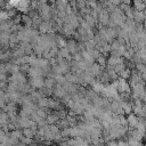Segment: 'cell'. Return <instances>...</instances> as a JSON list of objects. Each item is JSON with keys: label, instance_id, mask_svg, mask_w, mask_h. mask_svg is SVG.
I'll return each instance as SVG.
<instances>
[{"label": "cell", "instance_id": "52a82bcc", "mask_svg": "<svg viewBox=\"0 0 146 146\" xmlns=\"http://www.w3.org/2000/svg\"><path fill=\"white\" fill-rule=\"evenodd\" d=\"M128 125L129 127H131V128H136V125L138 124V122H139V116L138 115H136L135 113H131V114H129L128 115Z\"/></svg>", "mask_w": 146, "mask_h": 146}, {"label": "cell", "instance_id": "cb8c5ba5", "mask_svg": "<svg viewBox=\"0 0 146 146\" xmlns=\"http://www.w3.org/2000/svg\"><path fill=\"white\" fill-rule=\"evenodd\" d=\"M124 15H125V17L128 18V19H133V8H129L125 13H124Z\"/></svg>", "mask_w": 146, "mask_h": 146}, {"label": "cell", "instance_id": "4fadbf2b", "mask_svg": "<svg viewBox=\"0 0 146 146\" xmlns=\"http://www.w3.org/2000/svg\"><path fill=\"white\" fill-rule=\"evenodd\" d=\"M133 6H135V9H137L139 11H144L146 9V3L143 0H135L133 1Z\"/></svg>", "mask_w": 146, "mask_h": 146}, {"label": "cell", "instance_id": "f35d334b", "mask_svg": "<svg viewBox=\"0 0 146 146\" xmlns=\"http://www.w3.org/2000/svg\"><path fill=\"white\" fill-rule=\"evenodd\" d=\"M7 1H8V0H7Z\"/></svg>", "mask_w": 146, "mask_h": 146}, {"label": "cell", "instance_id": "484cf974", "mask_svg": "<svg viewBox=\"0 0 146 146\" xmlns=\"http://www.w3.org/2000/svg\"><path fill=\"white\" fill-rule=\"evenodd\" d=\"M87 6V1L86 0H76V7L78 9H82Z\"/></svg>", "mask_w": 146, "mask_h": 146}, {"label": "cell", "instance_id": "6da1fadb", "mask_svg": "<svg viewBox=\"0 0 146 146\" xmlns=\"http://www.w3.org/2000/svg\"><path fill=\"white\" fill-rule=\"evenodd\" d=\"M29 83L31 84L32 88L34 89H41L44 87V79L42 76H34V78H30Z\"/></svg>", "mask_w": 146, "mask_h": 146}, {"label": "cell", "instance_id": "e0dca14e", "mask_svg": "<svg viewBox=\"0 0 146 146\" xmlns=\"http://www.w3.org/2000/svg\"><path fill=\"white\" fill-rule=\"evenodd\" d=\"M131 74H132V70L125 67V68L120 73V78H122V79H124V80H128L129 78H131Z\"/></svg>", "mask_w": 146, "mask_h": 146}, {"label": "cell", "instance_id": "ffe728a7", "mask_svg": "<svg viewBox=\"0 0 146 146\" xmlns=\"http://www.w3.org/2000/svg\"><path fill=\"white\" fill-rule=\"evenodd\" d=\"M41 23H42V18H41V16H34V17H32V26H33V29H36V27H39L40 25H41Z\"/></svg>", "mask_w": 146, "mask_h": 146}, {"label": "cell", "instance_id": "e575fe53", "mask_svg": "<svg viewBox=\"0 0 146 146\" xmlns=\"http://www.w3.org/2000/svg\"><path fill=\"white\" fill-rule=\"evenodd\" d=\"M143 100H144V104H145V105H146V95H145V97H144V98H143Z\"/></svg>", "mask_w": 146, "mask_h": 146}, {"label": "cell", "instance_id": "9a60e30c", "mask_svg": "<svg viewBox=\"0 0 146 146\" xmlns=\"http://www.w3.org/2000/svg\"><path fill=\"white\" fill-rule=\"evenodd\" d=\"M38 106L43 107V108H49V98L41 97L40 99H38Z\"/></svg>", "mask_w": 146, "mask_h": 146}, {"label": "cell", "instance_id": "5b68a950", "mask_svg": "<svg viewBox=\"0 0 146 146\" xmlns=\"http://www.w3.org/2000/svg\"><path fill=\"white\" fill-rule=\"evenodd\" d=\"M145 19H146L145 13L144 11H139V10L133 8V21L136 23H144Z\"/></svg>", "mask_w": 146, "mask_h": 146}, {"label": "cell", "instance_id": "ba28073f", "mask_svg": "<svg viewBox=\"0 0 146 146\" xmlns=\"http://www.w3.org/2000/svg\"><path fill=\"white\" fill-rule=\"evenodd\" d=\"M102 65L98 64V63H94L91 66H90V70H91V73L94 74V76H99L103 74V71H102Z\"/></svg>", "mask_w": 146, "mask_h": 146}, {"label": "cell", "instance_id": "8d00e7d4", "mask_svg": "<svg viewBox=\"0 0 146 146\" xmlns=\"http://www.w3.org/2000/svg\"><path fill=\"white\" fill-rule=\"evenodd\" d=\"M86 1H89V0H86Z\"/></svg>", "mask_w": 146, "mask_h": 146}, {"label": "cell", "instance_id": "d590c367", "mask_svg": "<svg viewBox=\"0 0 146 146\" xmlns=\"http://www.w3.org/2000/svg\"><path fill=\"white\" fill-rule=\"evenodd\" d=\"M144 13H145V15H146V9H145V10H144Z\"/></svg>", "mask_w": 146, "mask_h": 146}, {"label": "cell", "instance_id": "4316f807", "mask_svg": "<svg viewBox=\"0 0 146 146\" xmlns=\"http://www.w3.org/2000/svg\"><path fill=\"white\" fill-rule=\"evenodd\" d=\"M119 8L123 11V13H125L129 8H130V5H125V3H121V5H119Z\"/></svg>", "mask_w": 146, "mask_h": 146}, {"label": "cell", "instance_id": "836d02e7", "mask_svg": "<svg viewBox=\"0 0 146 146\" xmlns=\"http://www.w3.org/2000/svg\"><path fill=\"white\" fill-rule=\"evenodd\" d=\"M122 3H125V5H130V3H131V0H122Z\"/></svg>", "mask_w": 146, "mask_h": 146}, {"label": "cell", "instance_id": "f1b7e54d", "mask_svg": "<svg viewBox=\"0 0 146 146\" xmlns=\"http://www.w3.org/2000/svg\"><path fill=\"white\" fill-rule=\"evenodd\" d=\"M8 2H9V3H10V5H11V6H13V7L16 9V8H17V6L19 5L21 0H8Z\"/></svg>", "mask_w": 146, "mask_h": 146}, {"label": "cell", "instance_id": "f546056e", "mask_svg": "<svg viewBox=\"0 0 146 146\" xmlns=\"http://www.w3.org/2000/svg\"><path fill=\"white\" fill-rule=\"evenodd\" d=\"M13 22L14 24H18L19 22H22V15H16L15 17H13Z\"/></svg>", "mask_w": 146, "mask_h": 146}, {"label": "cell", "instance_id": "30bf717a", "mask_svg": "<svg viewBox=\"0 0 146 146\" xmlns=\"http://www.w3.org/2000/svg\"><path fill=\"white\" fill-rule=\"evenodd\" d=\"M66 47H67V49L70 50V52H71V54H73V55H74L75 52H78V51H79V50H78V43H76L74 40H68V41H67V46H66Z\"/></svg>", "mask_w": 146, "mask_h": 146}, {"label": "cell", "instance_id": "d4e9b609", "mask_svg": "<svg viewBox=\"0 0 146 146\" xmlns=\"http://www.w3.org/2000/svg\"><path fill=\"white\" fill-rule=\"evenodd\" d=\"M19 141H22V143H24L25 145H31L33 141H32V138H29V137H25V136H22L21 137V139H19Z\"/></svg>", "mask_w": 146, "mask_h": 146}, {"label": "cell", "instance_id": "8992f818", "mask_svg": "<svg viewBox=\"0 0 146 146\" xmlns=\"http://www.w3.org/2000/svg\"><path fill=\"white\" fill-rule=\"evenodd\" d=\"M120 63H123V59L121 57H115V56H111L108 59H107V67L108 68H114L115 65L120 64Z\"/></svg>", "mask_w": 146, "mask_h": 146}, {"label": "cell", "instance_id": "2e32d148", "mask_svg": "<svg viewBox=\"0 0 146 146\" xmlns=\"http://www.w3.org/2000/svg\"><path fill=\"white\" fill-rule=\"evenodd\" d=\"M144 136H145V135L141 133V132H139L137 129H132V130L130 131V137H132V138H135V139H137V140H139V141L143 139Z\"/></svg>", "mask_w": 146, "mask_h": 146}, {"label": "cell", "instance_id": "44dd1931", "mask_svg": "<svg viewBox=\"0 0 146 146\" xmlns=\"http://www.w3.org/2000/svg\"><path fill=\"white\" fill-rule=\"evenodd\" d=\"M83 17H84V21L89 24L90 27H94V26L96 25V22H97V21H96L91 15H86V16H83Z\"/></svg>", "mask_w": 146, "mask_h": 146}, {"label": "cell", "instance_id": "7c38bea8", "mask_svg": "<svg viewBox=\"0 0 146 146\" xmlns=\"http://www.w3.org/2000/svg\"><path fill=\"white\" fill-rule=\"evenodd\" d=\"M56 84H57V82H56L55 78H52V76H48V78L44 79V87H46V88H50V89H52Z\"/></svg>", "mask_w": 146, "mask_h": 146}, {"label": "cell", "instance_id": "3957f363", "mask_svg": "<svg viewBox=\"0 0 146 146\" xmlns=\"http://www.w3.org/2000/svg\"><path fill=\"white\" fill-rule=\"evenodd\" d=\"M27 75L30 78H34V76H42L43 75V68L39 67V66H31L29 72H27Z\"/></svg>", "mask_w": 146, "mask_h": 146}, {"label": "cell", "instance_id": "83f0119b", "mask_svg": "<svg viewBox=\"0 0 146 146\" xmlns=\"http://www.w3.org/2000/svg\"><path fill=\"white\" fill-rule=\"evenodd\" d=\"M30 70V64H22L21 65V72H29Z\"/></svg>", "mask_w": 146, "mask_h": 146}, {"label": "cell", "instance_id": "74e56055", "mask_svg": "<svg viewBox=\"0 0 146 146\" xmlns=\"http://www.w3.org/2000/svg\"><path fill=\"white\" fill-rule=\"evenodd\" d=\"M133 1H135V0H133Z\"/></svg>", "mask_w": 146, "mask_h": 146}, {"label": "cell", "instance_id": "d6a6232c", "mask_svg": "<svg viewBox=\"0 0 146 146\" xmlns=\"http://www.w3.org/2000/svg\"><path fill=\"white\" fill-rule=\"evenodd\" d=\"M6 79H7L6 73H1V81H6Z\"/></svg>", "mask_w": 146, "mask_h": 146}, {"label": "cell", "instance_id": "5bb4252c", "mask_svg": "<svg viewBox=\"0 0 146 146\" xmlns=\"http://www.w3.org/2000/svg\"><path fill=\"white\" fill-rule=\"evenodd\" d=\"M22 132H23V136L29 137V138H33L36 135V131H34L32 128H23Z\"/></svg>", "mask_w": 146, "mask_h": 146}, {"label": "cell", "instance_id": "9c48e42d", "mask_svg": "<svg viewBox=\"0 0 146 146\" xmlns=\"http://www.w3.org/2000/svg\"><path fill=\"white\" fill-rule=\"evenodd\" d=\"M59 116L56 114V113H49L48 116L46 117V121L48 124H56L58 121H59Z\"/></svg>", "mask_w": 146, "mask_h": 146}, {"label": "cell", "instance_id": "7a4b0ae2", "mask_svg": "<svg viewBox=\"0 0 146 146\" xmlns=\"http://www.w3.org/2000/svg\"><path fill=\"white\" fill-rule=\"evenodd\" d=\"M30 6H31V1H30V0H21V2H19V5L17 6L16 10L21 11L22 14H29Z\"/></svg>", "mask_w": 146, "mask_h": 146}, {"label": "cell", "instance_id": "7402d4cb", "mask_svg": "<svg viewBox=\"0 0 146 146\" xmlns=\"http://www.w3.org/2000/svg\"><path fill=\"white\" fill-rule=\"evenodd\" d=\"M46 111H47L46 108H43V107H39V108H36V114H38L41 119H46V117L48 116V113H47Z\"/></svg>", "mask_w": 146, "mask_h": 146}, {"label": "cell", "instance_id": "1f68e13d", "mask_svg": "<svg viewBox=\"0 0 146 146\" xmlns=\"http://www.w3.org/2000/svg\"><path fill=\"white\" fill-rule=\"evenodd\" d=\"M111 1H112V3L115 5V6H119V5L122 3V0H111Z\"/></svg>", "mask_w": 146, "mask_h": 146}, {"label": "cell", "instance_id": "8fae6325", "mask_svg": "<svg viewBox=\"0 0 146 146\" xmlns=\"http://www.w3.org/2000/svg\"><path fill=\"white\" fill-rule=\"evenodd\" d=\"M122 108L124 111L125 114H131L132 113V103L127 102V100H122Z\"/></svg>", "mask_w": 146, "mask_h": 146}, {"label": "cell", "instance_id": "277c9868", "mask_svg": "<svg viewBox=\"0 0 146 146\" xmlns=\"http://www.w3.org/2000/svg\"><path fill=\"white\" fill-rule=\"evenodd\" d=\"M110 19H111V15H110V13H108L106 9H104L102 13H99L98 21H99V23H100L102 25H108Z\"/></svg>", "mask_w": 146, "mask_h": 146}, {"label": "cell", "instance_id": "603a6c76", "mask_svg": "<svg viewBox=\"0 0 146 146\" xmlns=\"http://www.w3.org/2000/svg\"><path fill=\"white\" fill-rule=\"evenodd\" d=\"M97 63H98V64H100L102 66H105V65L107 64V59H106V57H105V55H104V54H102V55L97 58Z\"/></svg>", "mask_w": 146, "mask_h": 146}, {"label": "cell", "instance_id": "d6986e66", "mask_svg": "<svg viewBox=\"0 0 146 146\" xmlns=\"http://www.w3.org/2000/svg\"><path fill=\"white\" fill-rule=\"evenodd\" d=\"M22 22L25 25H27V27H31L32 26V17L29 16L27 14H23L22 15Z\"/></svg>", "mask_w": 146, "mask_h": 146}, {"label": "cell", "instance_id": "4dcf8cb0", "mask_svg": "<svg viewBox=\"0 0 146 146\" xmlns=\"http://www.w3.org/2000/svg\"><path fill=\"white\" fill-rule=\"evenodd\" d=\"M117 144H119V146H130L128 141H123V140H119Z\"/></svg>", "mask_w": 146, "mask_h": 146}, {"label": "cell", "instance_id": "ac0fdd59", "mask_svg": "<svg viewBox=\"0 0 146 146\" xmlns=\"http://www.w3.org/2000/svg\"><path fill=\"white\" fill-rule=\"evenodd\" d=\"M56 44H57V47L59 49L60 48H65L67 46V41L62 36H56Z\"/></svg>", "mask_w": 146, "mask_h": 146}]
</instances>
